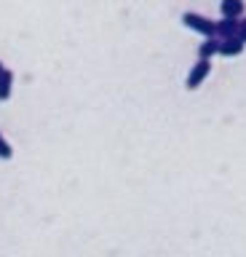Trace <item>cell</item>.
Here are the masks:
<instances>
[{"instance_id": "obj_1", "label": "cell", "mask_w": 246, "mask_h": 257, "mask_svg": "<svg viewBox=\"0 0 246 257\" xmlns=\"http://www.w3.org/2000/svg\"><path fill=\"white\" fill-rule=\"evenodd\" d=\"M182 24H185L187 30L198 32V35H203V38H214V22L203 14H195V11L182 14Z\"/></svg>"}, {"instance_id": "obj_2", "label": "cell", "mask_w": 246, "mask_h": 257, "mask_svg": "<svg viewBox=\"0 0 246 257\" xmlns=\"http://www.w3.org/2000/svg\"><path fill=\"white\" fill-rule=\"evenodd\" d=\"M209 72H211V59H198L193 67H190V72H187V80H185L187 91H195V88H201V83H203L206 78H209Z\"/></svg>"}, {"instance_id": "obj_3", "label": "cell", "mask_w": 246, "mask_h": 257, "mask_svg": "<svg viewBox=\"0 0 246 257\" xmlns=\"http://www.w3.org/2000/svg\"><path fill=\"white\" fill-rule=\"evenodd\" d=\"M243 48H246V43L238 35H233V38H225V40H219V56H227V59H233V56H241L243 54Z\"/></svg>"}, {"instance_id": "obj_4", "label": "cell", "mask_w": 246, "mask_h": 257, "mask_svg": "<svg viewBox=\"0 0 246 257\" xmlns=\"http://www.w3.org/2000/svg\"><path fill=\"white\" fill-rule=\"evenodd\" d=\"M238 32V19H230V16H222L219 22H214V38L225 40V38H233Z\"/></svg>"}, {"instance_id": "obj_5", "label": "cell", "mask_w": 246, "mask_h": 257, "mask_svg": "<svg viewBox=\"0 0 246 257\" xmlns=\"http://www.w3.org/2000/svg\"><path fill=\"white\" fill-rule=\"evenodd\" d=\"M219 11H222V16L238 19V16H243L246 3H243V0H222V3H219Z\"/></svg>"}, {"instance_id": "obj_6", "label": "cell", "mask_w": 246, "mask_h": 257, "mask_svg": "<svg viewBox=\"0 0 246 257\" xmlns=\"http://www.w3.org/2000/svg\"><path fill=\"white\" fill-rule=\"evenodd\" d=\"M219 51V38H206L201 46H198V59H211Z\"/></svg>"}, {"instance_id": "obj_7", "label": "cell", "mask_w": 246, "mask_h": 257, "mask_svg": "<svg viewBox=\"0 0 246 257\" xmlns=\"http://www.w3.org/2000/svg\"><path fill=\"white\" fill-rule=\"evenodd\" d=\"M11 88H14V72L3 67V72H0V102H6L11 96Z\"/></svg>"}, {"instance_id": "obj_8", "label": "cell", "mask_w": 246, "mask_h": 257, "mask_svg": "<svg viewBox=\"0 0 246 257\" xmlns=\"http://www.w3.org/2000/svg\"><path fill=\"white\" fill-rule=\"evenodd\" d=\"M0 158H3V161L14 158V150H11V145L6 142V137H3V134H0Z\"/></svg>"}, {"instance_id": "obj_9", "label": "cell", "mask_w": 246, "mask_h": 257, "mask_svg": "<svg viewBox=\"0 0 246 257\" xmlns=\"http://www.w3.org/2000/svg\"><path fill=\"white\" fill-rule=\"evenodd\" d=\"M235 35L246 43V16H238V32H235Z\"/></svg>"}, {"instance_id": "obj_10", "label": "cell", "mask_w": 246, "mask_h": 257, "mask_svg": "<svg viewBox=\"0 0 246 257\" xmlns=\"http://www.w3.org/2000/svg\"><path fill=\"white\" fill-rule=\"evenodd\" d=\"M0 72H3V62H0Z\"/></svg>"}]
</instances>
